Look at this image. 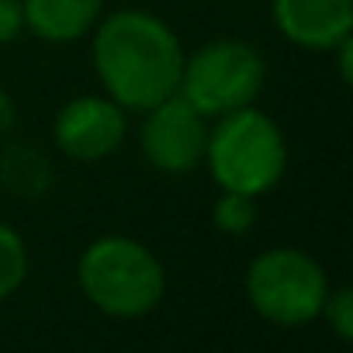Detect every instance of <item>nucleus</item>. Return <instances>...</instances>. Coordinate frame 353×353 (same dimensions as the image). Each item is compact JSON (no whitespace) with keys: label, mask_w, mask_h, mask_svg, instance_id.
Masks as SVG:
<instances>
[{"label":"nucleus","mask_w":353,"mask_h":353,"mask_svg":"<svg viewBox=\"0 0 353 353\" xmlns=\"http://www.w3.org/2000/svg\"><path fill=\"white\" fill-rule=\"evenodd\" d=\"M94 66L114 104L125 111H149L181 87L184 49L156 14L118 11L97 28Z\"/></svg>","instance_id":"f257e3e1"},{"label":"nucleus","mask_w":353,"mask_h":353,"mask_svg":"<svg viewBox=\"0 0 353 353\" xmlns=\"http://www.w3.org/2000/svg\"><path fill=\"white\" fill-rule=\"evenodd\" d=\"M77 277L90 305L114 319H139L152 312L166 291L159 256L128 236H104L90 243L80 256Z\"/></svg>","instance_id":"f03ea898"},{"label":"nucleus","mask_w":353,"mask_h":353,"mask_svg":"<svg viewBox=\"0 0 353 353\" xmlns=\"http://www.w3.org/2000/svg\"><path fill=\"white\" fill-rule=\"evenodd\" d=\"M205 159L222 191H239L256 198L277 188V181L284 176L288 145L277 121L246 104L222 114V125L208 132Z\"/></svg>","instance_id":"7ed1b4c3"},{"label":"nucleus","mask_w":353,"mask_h":353,"mask_svg":"<svg viewBox=\"0 0 353 353\" xmlns=\"http://www.w3.org/2000/svg\"><path fill=\"white\" fill-rule=\"evenodd\" d=\"M263 56L239 39H219L201 46L191 59H184L181 94L205 118H222L236 108H246L263 90Z\"/></svg>","instance_id":"20e7f679"},{"label":"nucleus","mask_w":353,"mask_h":353,"mask_svg":"<svg viewBox=\"0 0 353 353\" xmlns=\"http://www.w3.org/2000/svg\"><path fill=\"white\" fill-rule=\"evenodd\" d=\"M250 305L274 325L294 329L319 319L329 281L325 270L301 250H267L250 263L246 274Z\"/></svg>","instance_id":"39448f33"},{"label":"nucleus","mask_w":353,"mask_h":353,"mask_svg":"<svg viewBox=\"0 0 353 353\" xmlns=\"http://www.w3.org/2000/svg\"><path fill=\"white\" fill-rule=\"evenodd\" d=\"M145 114L149 118L142 125V152L156 170L188 173L205 159L208 125L194 104H188L181 94H170Z\"/></svg>","instance_id":"423d86ee"},{"label":"nucleus","mask_w":353,"mask_h":353,"mask_svg":"<svg viewBox=\"0 0 353 353\" xmlns=\"http://www.w3.org/2000/svg\"><path fill=\"white\" fill-rule=\"evenodd\" d=\"M125 108L111 97H77L56 118V142L70 159H104L125 139Z\"/></svg>","instance_id":"0eeeda50"},{"label":"nucleus","mask_w":353,"mask_h":353,"mask_svg":"<svg viewBox=\"0 0 353 353\" xmlns=\"http://www.w3.org/2000/svg\"><path fill=\"white\" fill-rule=\"evenodd\" d=\"M274 21L288 42L329 52L353 35V0H274Z\"/></svg>","instance_id":"6e6552de"},{"label":"nucleus","mask_w":353,"mask_h":353,"mask_svg":"<svg viewBox=\"0 0 353 353\" xmlns=\"http://www.w3.org/2000/svg\"><path fill=\"white\" fill-rule=\"evenodd\" d=\"M25 25L46 42H73L90 32L104 0H25Z\"/></svg>","instance_id":"1a4fd4ad"},{"label":"nucleus","mask_w":353,"mask_h":353,"mask_svg":"<svg viewBox=\"0 0 353 353\" xmlns=\"http://www.w3.org/2000/svg\"><path fill=\"white\" fill-rule=\"evenodd\" d=\"M0 184H4L11 194H21V198L46 194V188L52 184L49 159L39 149H32V145L4 149V156H0Z\"/></svg>","instance_id":"9d476101"},{"label":"nucleus","mask_w":353,"mask_h":353,"mask_svg":"<svg viewBox=\"0 0 353 353\" xmlns=\"http://www.w3.org/2000/svg\"><path fill=\"white\" fill-rule=\"evenodd\" d=\"M28 274V250L11 225H0V301L11 298Z\"/></svg>","instance_id":"9b49d317"},{"label":"nucleus","mask_w":353,"mask_h":353,"mask_svg":"<svg viewBox=\"0 0 353 353\" xmlns=\"http://www.w3.org/2000/svg\"><path fill=\"white\" fill-rule=\"evenodd\" d=\"M215 225L229 236H243L253 229L256 222V198L253 194H239V191H222V198L215 201Z\"/></svg>","instance_id":"f8f14e48"},{"label":"nucleus","mask_w":353,"mask_h":353,"mask_svg":"<svg viewBox=\"0 0 353 353\" xmlns=\"http://www.w3.org/2000/svg\"><path fill=\"white\" fill-rule=\"evenodd\" d=\"M319 315H325V322L332 325V332H336L343 343L353 339V291H350V288H336V291H329V294H325V305H322Z\"/></svg>","instance_id":"ddd939ff"},{"label":"nucleus","mask_w":353,"mask_h":353,"mask_svg":"<svg viewBox=\"0 0 353 353\" xmlns=\"http://www.w3.org/2000/svg\"><path fill=\"white\" fill-rule=\"evenodd\" d=\"M21 28H25V8H21V0H0V46L14 42Z\"/></svg>","instance_id":"4468645a"},{"label":"nucleus","mask_w":353,"mask_h":353,"mask_svg":"<svg viewBox=\"0 0 353 353\" xmlns=\"http://www.w3.org/2000/svg\"><path fill=\"white\" fill-rule=\"evenodd\" d=\"M336 52H339V80L350 83V80H353V66H350V59H353V35L343 39V42L336 46Z\"/></svg>","instance_id":"2eb2a0df"},{"label":"nucleus","mask_w":353,"mask_h":353,"mask_svg":"<svg viewBox=\"0 0 353 353\" xmlns=\"http://www.w3.org/2000/svg\"><path fill=\"white\" fill-rule=\"evenodd\" d=\"M14 118H18V111H14V101H11L4 90H0V135L14 128Z\"/></svg>","instance_id":"dca6fc26"}]
</instances>
